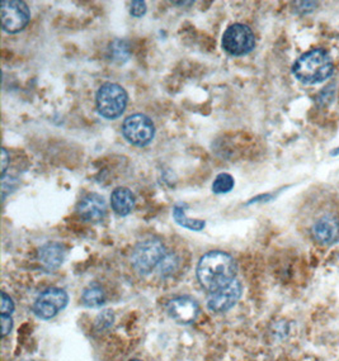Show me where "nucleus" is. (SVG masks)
Instances as JSON below:
<instances>
[{"instance_id": "6", "label": "nucleus", "mask_w": 339, "mask_h": 361, "mask_svg": "<svg viewBox=\"0 0 339 361\" xmlns=\"http://www.w3.org/2000/svg\"><path fill=\"white\" fill-rule=\"evenodd\" d=\"M122 133L130 144L144 147L150 144L155 136V126L148 116L138 113L125 119Z\"/></svg>"}, {"instance_id": "20", "label": "nucleus", "mask_w": 339, "mask_h": 361, "mask_svg": "<svg viewBox=\"0 0 339 361\" xmlns=\"http://www.w3.org/2000/svg\"><path fill=\"white\" fill-rule=\"evenodd\" d=\"M0 324H1V336L6 337L11 334L13 329L12 316H1Z\"/></svg>"}, {"instance_id": "17", "label": "nucleus", "mask_w": 339, "mask_h": 361, "mask_svg": "<svg viewBox=\"0 0 339 361\" xmlns=\"http://www.w3.org/2000/svg\"><path fill=\"white\" fill-rule=\"evenodd\" d=\"M235 185V181L232 175L227 173H221L215 178L213 183V192L215 194H225L232 192V188Z\"/></svg>"}, {"instance_id": "10", "label": "nucleus", "mask_w": 339, "mask_h": 361, "mask_svg": "<svg viewBox=\"0 0 339 361\" xmlns=\"http://www.w3.org/2000/svg\"><path fill=\"white\" fill-rule=\"evenodd\" d=\"M311 236L316 243L324 246L337 243L339 241V218L333 213H326L315 219Z\"/></svg>"}, {"instance_id": "4", "label": "nucleus", "mask_w": 339, "mask_h": 361, "mask_svg": "<svg viewBox=\"0 0 339 361\" xmlns=\"http://www.w3.org/2000/svg\"><path fill=\"white\" fill-rule=\"evenodd\" d=\"M127 100L129 95L124 87L116 82H106L97 93V109L105 118H119L125 112Z\"/></svg>"}, {"instance_id": "3", "label": "nucleus", "mask_w": 339, "mask_h": 361, "mask_svg": "<svg viewBox=\"0 0 339 361\" xmlns=\"http://www.w3.org/2000/svg\"><path fill=\"white\" fill-rule=\"evenodd\" d=\"M167 256L164 243L157 238H148L138 243L132 251V267L138 274H150Z\"/></svg>"}, {"instance_id": "5", "label": "nucleus", "mask_w": 339, "mask_h": 361, "mask_svg": "<svg viewBox=\"0 0 339 361\" xmlns=\"http://www.w3.org/2000/svg\"><path fill=\"white\" fill-rule=\"evenodd\" d=\"M221 46L232 56H244L254 50L256 37L248 25L235 23L224 32Z\"/></svg>"}, {"instance_id": "1", "label": "nucleus", "mask_w": 339, "mask_h": 361, "mask_svg": "<svg viewBox=\"0 0 339 361\" xmlns=\"http://www.w3.org/2000/svg\"><path fill=\"white\" fill-rule=\"evenodd\" d=\"M238 265L234 257L224 251H211L201 257L197 265V278L202 287L213 293L235 279Z\"/></svg>"}, {"instance_id": "18", "label": "nucleus", "mask_w": 339, "mask_h": 361, "mask_svg": "<svg viewBox=\"0 0 339 361\" xmlns=\"http://www.w3.org/2000/svg\"><path fill=\"white\" fill-rule=\"evenodd\" d=\"M14 303L6 292H1V316H12Z\"/></svg>"}, {"instance_id": "16", "label": "nucleus", "mask_w": 339, "mask_h": 361, "mask_svg": "<svg viewBox=\"0 0 339 361\" xmlns=\"http://www.w3.org/2000/svg\"><path fill=\"white\" fill-rule=\"evenodd\" d=\"M83 305L89 308L101 307L106 302V294L100 286L90 284L88 288L84 289L82 294Z\"/></svg>"}, {"instance_id": "14", "label": "nucleus", "mask_w": 339, "mask_h": 361, "mask_svg": "<svg viewBox=\"0 0 339 361\" xmlns=\"http://www.w3.org/2000/svg\"><path fill=\"white\" fill-rule=\"evenodd\" d=\"M135 203H136L135 195L127 188H116L111 194V206H112L113 212L119 217L129 216L135 208Z\"/></svg>"}, {"instance_id": "12", "label": "nucleus", "mask_w": 339, "mask_h": 361, "mask_svg": "<svg viewBox=\"0 0 339 361\" xmlns=\"http://www.w3.org/2000/svg\"><path fill=\"white\" fill-rule=\"evenodd\" d=\"M168 313L178 324H189L195 322L200 313V307L195 299L191 297H178L170 300Z\"/></svg>"}, {"instance_id": "9", "label": "nucleus", "mask_w": 339, "mask_h": 361, "mask_svg": "<svg viewBox=\"0 0 339 361\" xmlns=\"http://www.w3.org/2000/svg\"><path fill=\"white\" fill-rule=\"evenodd\" d=\"M242 290L243 288L240 281L234 279L225 287L220 288L210 294L208 300V310L215 313H224L232 310L242 297Z\"/></svg>"}, {"instance_id": "23", "label": "nucleus", "mask_w": 339, "mask_h": 361, "mask_svg": "<svg viewBox=\"0 0 339 361\" xmlns=\"http://www.w3.org/2000/svg\"><path fill=\"white\" fill-rule=\"evenodd\" d=\"M132 361H141V360H132Z\"/></svg>"}, {"instance_id": "11", "label": "nucleus", "mask_w": 339, "mask_h": 361, "mask_svg": "<svg viewBox=\"0 0 339 361\" xmlns=\"http://www.w3.org/2000/svg\"><path fill=\"white\" fill-rule=\"evenodd\" d=\"M76 212L87 222H101L107 214V204L105 198L97 193L85 195L76 206Z\"/></svg>"}, {"instance_id": "22", "label": "nucleus", "mask_w": 339, "mask_h": 361, "mask_svg": "<svg viewBox=\"0 0 339 361\" xmlns=\"http://www.w3.org/2000/svg\"><path fill=\"white\" fill-rule=\"evenodd\" d=\"M332 155H333V156L339 155V147H338V149H333V151H332Z\"/></svg>"}, {"instance_id": "15", "label": "nucleus", "mask_w": 339, "mask_h": 361, "mask_svg": "<svg viewBox=\"0 0 339 361\" xmlns=\"http://www.w3.org/2000/svg\"><path fill=\"white\" fill-rule=\"evenodd\" d=\"M173 218L177 224H179L181 227H184L187 230L191 231H202L206 226L205 221L201 219H192V218L187 217L186 214V209L182 203L176 204L173 207Z\"/></svg>"}, {"instance_id": "8", "label": "nucleus", "mask_w": 339, "mask_h": 361, "mask_svg": "<svg viewBox=\"0 0 339 361\" xmlns=\"http://www.w3.org/2000/svg\"><path fill=\"white\" fill-rule=\"evenodd\" d=\"M69 297L68 293L61 288H50L44 290L33 305V313L41 319H51L57 313L63 311L68 305Z\"/></svg>"}, {"instance_id": "2", "label": "nucleus", "mask_w": 339, "mask_h": 361, "mask_svg": "<svg viewBox=\"0 0 339 361\" xmlns=\"http://www.w3.org/2000/svg\"><path fill=\"white\" fill-rule=\"evenodd\" d=\"M292 71L296 79L302 81V84H321L333 74V60L327 51L315 49L299 57Z\"/></svg>"}, {"instance_id": "13", "label": "nucleus", "mask_w": 339, "mask_h": 361, "mask_svg": "<svg viewBox=\"0 0 339 361\" xmlns=\"http://www.w3.org/2000/svg\"><path fill=\"white\" fill-rule=\"evenodd\" d=\"M66 257V250L59 243H49L38 250V260L49 270H54L63 265Z\"/></svg>"}, {"instance_id": "7", "label": "nucleus", "mask_w": 339, "mask_h": 361, "mask_svg": "<svg viewBox=\"0 0 339 361\" xmlns=\"http://www.w3.org/2000/svg\"><path fill=\"white\" fill-rule=\"evenodd\" d=\"M1 27L6 33H18L25 30L31 19V11L25 1L3 0L0 4Z\"/></svg>"}, {"instance_id": "21", "label": "nucleus", "mask_w": 339, "mask_h": 361, "mask_svg": "<svg viewBox=\"0 0 339 361\" xmlns=\"http://www.w3.org/2000/svg\"><path fill=\"white\" fill-rule=\"evenodd\" d=\"M8 161H9V157H8L6 149H1V178H6Z\"/></svg>"}, {"instance_id": "19", "label": "nucleus", "mask_w": 339, "mask_h": 361, "mask_svg": "<svg viewBox=\"0 0 339 361\" xmlns=\"http://www.w3.org/2000/svg\"><path fill=\"white\" fill-rule=\"evenodd\" d=\"M148 11V6L145 1L138 0V1H132L131 8H130V14L132 17H136V18H141L144 16L145 13Z\"/></svg>"}]
</instances>
